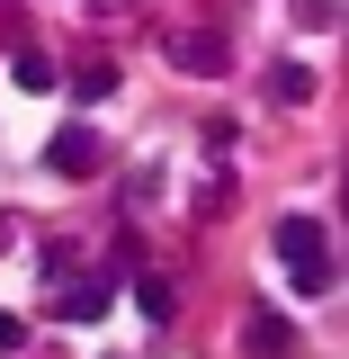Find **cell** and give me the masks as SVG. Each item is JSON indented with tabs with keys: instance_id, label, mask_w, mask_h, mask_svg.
Masks as SVG:
<instances>
[{
	"instance_id": "obj_9",
	"label": "cell",
	"mask_w": 349,
	"mask_h": 359,
	"mask_svg": "<svg viewBox=\"0 0 349 359\" xmlns=\"http://www.w3.org/2000/svg\"><path fill=\"white\" fill-rule=\"evenodd\" d=\"M108 90H117V63H81L72 72V99H108Z\"/></svg>"
},
{
	"instance_id": "obj_5",
	"label": "cell",
	"mask_w": 349,
	"mask_h": 359,
	"mask_svg": "<svg viewBox=\"0 0 349 359\" xmlns=\"http://www.w3.org/2000/svg\"><path fill=\"white\" fill-rule=\"evenodd\" d=\"M63 314H72V323H99V314H108V278H81V287H63Z\"/></svg>"
},
{
	"instance_id": "obj_7",
	"label": "cell",
	"mask_w": 349,
	"mask_h": 359,
	"mask_svg": "<svg viewBox=\"0 0 349 359\" xmlns=\"http://www.w3.org/2000/svg\"><path fill=\"white\" fill-rule=\"evenodd\" d=\"M269 99L305 108V99H313V72H305V63H278V72H269Z\"/></svg>"
},
{
	"instance_id": "obj_1",
	"label": "cell",
	"mask_w": 349,
	"mask_h": 359,
	"mask_svg": "<svg viewBox=\"0 0 349 359\" xmlns=\"http://www.w3.org/2000/svg\"><path fill=\"white\" fill-rule=\"evenodd\" d=\"M278 261H287V278H296L305 297H322V287H332V233L313 216H278Z\"/></svg>"
},
{
	"instance_id": "obj_4",
	"label": "cell",
	"mask_w": 349,
	"mask_h": 359,
	"mask_svg": "<svg viewBox=\"0 0 349 359\" xmlns=\"http://www.w3.org/2000/svg\"><path fill=\"white\" fill-rule=\"evenodd\" d=\"M242 351H251V359H287V351H296V323H287L278 306H251V314H242Z\"/></svg>"
},
{
	"instance_id": "obj_3",
	"label": "cell",
	"mask_w": 349,
	"mask_h": 359,
	"mask_svg": "<svg viewBox=\"0 0 349 359\" xmlns=\"http://www.w3.org/2000/svg\"><path fill=\"white\" fill-rule=\"evenodd\" d=\"M99 162H108V153H99V126H63L45 144V171H63V180H90Z\"/></svg>"
},
{
	"instance_id": "obj_10",
	"label": "cell",
	"mask_w": 349,
	"mask_h": 359,
	"mask_svg": "<svg viewBox=\"0 0 349 359\" xmlns=\"http://www.w3.org/2000/svg\"><path fill=\"white\" fill-rule=\"evenodd\" d=\"M18 341H27V323H18V314H0V359L18 351Z\"/></svg>"
},
{
	"instance_id": "obj_6",
	"label": "cell",
	"mask_w": 349,
	"mask_h": 359,
	"mask_svg": "<svg viewBox=\"0 0 349 359\" xmlns=\"http://www.w3.org/2000/svg\"><path fill=\"white\" fill-rule=\"evenodd\" d=\"M9 81H18V90H54V54H36V45L9 54Z\"/></svg>"
},
{
	"instance_id": "obj_2",
	"label": "cell",
	"mask_w": 349,
	"mask_h": 359,
	"mask_svg": "<svg viewBox=\"0 0 349 359\" xmlns=\"http://www.w3.org/2000/svg\"><path fill=\"white\" fill-rule=\"evenodd\" d=\"M171 72L224 81V72H233V45H224V36H206V27H188V36H171Z\"/></svg>"
},
{
	"instance_id": "obj_8",
	"label": "cell",
	"mask_w": 349,
	"mask_h": 359,
	"mask_svg": "<svg viewBox=\"0 0 349 359\" xmlns=\"http://www.w3.org/2000/svg\"><path fill=\"white\" fill-rule=\"evenodd\" d=\"M134 306H143V323H171V278H134Z\"/></svg>"
}]
</instances>
